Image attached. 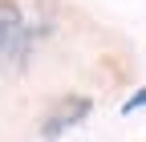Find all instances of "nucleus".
Here are the masks:
<instances>
[{
  "instance_id": "f03ea898",
  "label": "nucleus",
  "mask_w": 146,
  "mask_h": 142,
  "mask_svg": "<svg viewBox=\"0 0 146 142\" xmlns=\"http://www.w3.org/2000/svg\"><path fill=\"white\" fill-rule=\"evenodd\" d=\"M89 110H94V102H89L85 94H69V98H61V102H53V110H49L45 122H41V138H45V142H57L65 130L81 126V122L89 118Z\"/></svg>"
},
{
  "instance_id": "f257e3e1",
  "label": "nucleus",
  "mask_w": 146,
  "mask_h": 142,
  "mask_svg": "<svg viewBox=\"0 0 146 142\" xmlns=\"http://www.w3.org/2000/svg\"><path fill=\"white\" fill-rule=\"evenodd\" d=\"M36 33L25 25V12L16 0H0V61H25Z\"/></svg>"
},
{
  "instance_id": "7ed1b4c3",
  "label": "nucleus",
  "mask_w": 146,
  "mask_h": 142,
  "mask_svg": "<svg viewBox=\"0 0 146 142\" xmlns=\"http://www.w3.org/2000/svg\"><path fill=\"white\" fill-rule=\"evenodd\" d=\"M142 106H146V90H138L130 102H126V106H122V114H134V110H142Z\"/></svg>"
}]
</instances>
